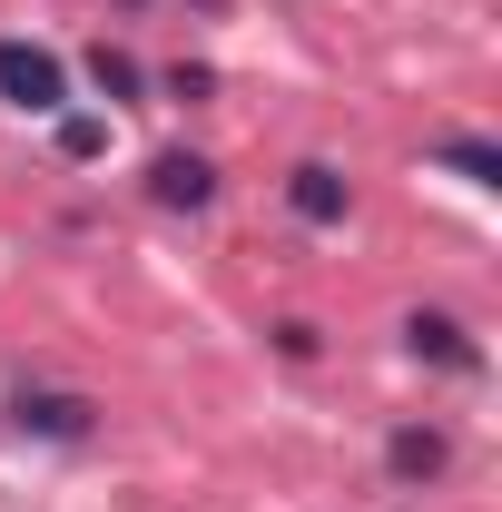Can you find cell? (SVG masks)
Returning <instances> with one entry per match:
<instances>
[{"mask_svg":"<svg viewBox=\"0 0 502 512\" xmlns=\"http://www.w3.org/2000/svg\"><path fill=\"white\" fill-rule=\"evenodd\" d=\"M0 109L10 119H60L69 109V60L40 40H0Z\"/></svg>","mask_w":502,"mask_h":512,"instance_id":"1","label":"cell"},{"mask_svg":"<svg viewBox=\"0 0 502 512\" xmlns=\"http://www.w3.org/2000/svg\"><path fill=\"white\" fill-rule=\"evenodd\" d=\"M404 355L414 365H434V375H483V345H473V325L453 316V306H404Z\"/></svg>","mask_w":502,"mask_h":512,"instance_id":"2","label":"cell"},{"mask_svg":"<svg viewBox=\"0 0 502 512\" xmlns=\"http://www.w3.org/2000/svg\"><path fill=\"white\" fill-rule=\"evenodd\" d=\"M10 434H30V444H89L99 434V404L60 394V384H20L10 394Z\"/></svg>","mask_w":502,"mask_h":512,"instance_id":"3","label":"cell"},{"mask_svg":"<svg viewBox=\"0 0 502 512\" xmlns=\"http://www.w3.org/2000/svg\"><path fill=\"white\" fill-rule=\"evenodd\" d=\"M286 217H296V227H345V217H355V178H345L335 158H296V168H286Z\"/></svg>","mask_w":502,"mask_h":512,"instance_id":"4","label":"cell"},{"mask_svg":"<svg viewBox=\"0 0 502 512\" xmlns=\"http://www.w3.org/2000/svg\"><path fill=\"white\" fill-rule=\"evenodd\" d=\"M384 473H394L404 493H434L443 473H453V434H443V424H394V444H384Z\"/></svg>","mask_w":502,"mask_h":512,"instance_id":"5","label":"cell"},{"mask_svg":"<svg viewBox=\"0 0 502 512\" xmlns=\"http://www.w3.org/2000/svg\"><path fill=\"white\" fill-rule=\"evenodd\" d=\"M148 197H158L168 217H207V207H217V158H197V148H168V158L148 168Z\"/></svg>","mask_w":502,"mask_h":512,"instance_id":"6","label":"cell"},{"mask_svg":"<svg viewBox=\"0 0 502 512\" xmlns=\"http://www.w3.org/2000/svg\"><path fill=\"white\" fill-rule=\"evenodd\" d=\"M424 158H434L443 178H463V188H502V148L483 138V128H453V138H434Z\"/></svg>","mask_w":502,"mask_h":512,"instance_id":"7","label":"cell"},{"mask_svg":"<svg viewBox=\"0 0 502 512\" xmlns=\"http://www.w3.org/2000/svg\"><path fill=\"white\" fill-rule=\"evenodd\" d=\"M79 69H89V89H99V99H119V109H128V99H148V69L128 60V50H109V40H99Z\"/></svg>","mask_w":502,"mask_h":512,"instance_id":"8","label":"cell"},{"mask_svg":"<svg viewBox=\"0 0 502 512\" xmlns=\"http://www.w3.org/2000/svg\"><path fill=\"white\" fill-rule=\"evenodd\" d=\"M148 89H168V99H207V89H217V69H207V60H168Z\"/></svg>","mask_w":502,"mask_h":512,"instance_id":"9","label":"cell"},{"mask_svg":"<svg viewBox=\"0 0 502 512\" xmlns=\"http://www.w3.org/2000/svg\"><path fill=\"white\" fill-rule=\"evenodd\" d=\"M276 345H286V365H315V355H325V335H315L306 316H286V325H276Z\"/></svg>","mask_w":502,"mask_h":512,"instance_id":"10","label":"cell"},{"mask_svg":"<svg viewBox=\"0 0 502 512\" xmlns=\"http://www.w3.org/2000/svg\"><path fill=\"white\" fill-rule=\"evenodd\" d=\"M99 148H109L99 119H60V158H99Z\"/></svg>","mask_w":502,"mask_h":512,"instance_id":"11","label":"cell"}]
</instances>
